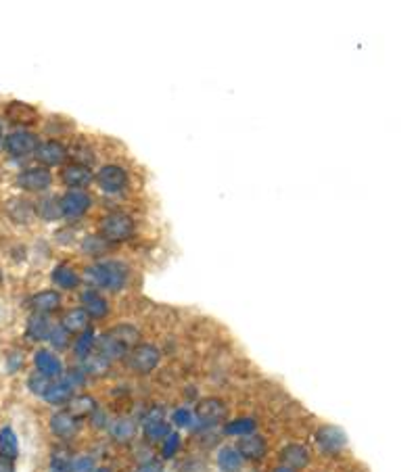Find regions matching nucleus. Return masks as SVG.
<instances>
[{"mask_svg": "<svg viewBox=\"0 0 418 472\" xmlns=\"http://www.w3.org/2000/svg\"><path fill=\"white\" fill-rule=\"evenodd\" d=\"M138 330L130 324H119L111 330H107L100 339H96L94 349H98L100 355L111 360H124L128 351L138 345Z\"/></svg>", "mask_w": 418, "mask_h": 472, "instance_id": "1", "label": "nucleus"}, {"mask_svg": "<svg viewBox=\"0 0 418 472\" xmlns=\"http://www.w3.org/2000/svg\"><path fill=\"white\" fill-rule=\"evenodd\" d=\"M84 278L94 289L119 291L128 280V268L122 261H96L84 272Z\"/></svg>", "mask_w": 418, "mask_h": 472, "instance_id": "2", "label": "nucleus"}, {"mask_svg": "<svg viewBox=\"0 0 418 472\" xmlns=\"http://www.w3.org/2000/svg\"><path fill=\"white\" fill-rule=\"evenodd\" d=\"M162 355H159V349L155 345H149V343H138L134 345L128 355H126V362H128V368L134 370L136 374H149L157 368Z\"/></svg>", "mask_w": 418, "mask_h": 472, "instance_id": "3", "label": "nucleus"}, {"mask_svg": "<svg viewBox=\"0 0 418 472\" xmlns=\"http://www.w3.org/2000/svg\"><path fill=\"white\" fill-rule=\"evenodd\" d=\"M134 232V222L130 216L126 214H109L100 220V235L103 238L111 240V242H122V240H128Z\"/></svg>", "mask_w": 418, "mask_h": 472, "instance_id": "4", "label": "nucleus"}, {"mask_svg": "<svg viewBox=\"0 0 418 472\" xmlns=\"http://www.w3.org/2000/svg\"><path fill=\"white\" fill-rule=\"evenodd\" d=\"M228 416V407L222 399H216V397H207V399H201L197 403V409H195V418L199 420L201 426H218L226 420Z\"/></svg>", "mask_w": 418, "mask_h": 472, "instance_id": "5", "label": "nucleus"}, {"mask_svg": "<svg viewBox=\"0 0 418 472\" xmlns=\"http://www.w3.org/2000/svg\"><path fill=\"white\" fill-rule=\"evenodd\" d=\"M96 184L100 186V190H105L107 195H115L119 190L126 188L128 184V173L124 167L119 165H105L98 169L96 173Z\"/></svg>", "mask_w": 418, "mask_h": 472, "instance_id": "6", "label": "nucleus"}, {"mask_svg": "<svg viewBox=\"0 0 418 472\" xmlns=\"http://www.w3.org/2000/svg\"><path fill=\"white\" fill-rule=\"evenodd\" d=\"M347 443V437L345 433L339 428V426H333V424H327V426H320L316 431V445L320 447L322 454L327 456H334L339 454Z\"/></svg>", "mask_w": 418, "mask_h": 472, "instance_id": "7", "label": "nucleus"}, {"mask_svg": "<svg viewBox=\"0 0 418 472\" xmlns=\"http://www.w3.org/2000/svg\"><path fill=\"white\" fill-rule=\"evenodd\" d=\"M4 145H6V151L13 157H25V155L36 153V149H38V136L32 134V132H25V130H17V132L8 134V138H6Z\"/></svg>", "mask_w": 418, "mask_h": 472, "instance_id": "8", "label": "nucleus"}, {"mask_svg": "<svg viewBox=\"0 0 418 472\" xmlns=\"http://www.w3.org/2000/svg\"><path fill=\"white\" fill-rule=\"evenodd\" d=\"M59 205H61V214L63 216H70V218H78L86 214L92 205V199L86 190H70L65 192L61 199H59Z\"/></svg>", "mask_w": 418, "mask_h": 472, "instance_id": "9", "label": "nucleus"}, {"mask_svg": "<svg viewBox=\"0 0 418 472\" xmlns=\"http://www.w3.org/2000/svg\"><path fill=\"white\" fill-rule=\"evenodd\" d=\"M19 186L30 190V192H42L51 186L53 176L46 167H30L19 176Z\"/></svg>", "mask_w": 418, "mask_h": 472, "instance_id": "10", "label": "nucleus"}, {"mask_svg": "<svg viewBox=\"0 0 418 472\" xmlns=\"http://www.w3.org/2000/svg\"><path fill=\"white\" fill-rule=\"evenodd\" d=\"M143 428H145V437L149 441H164L167 435L171 433L169 431V424H167L166 418H164V409L162 407H153L147 414Z\"/></svg>", "mask_w": 418, "mask_h": 472, "instance_id": "11", "label": "nucleus"}, {"mask_svg": "<svg viewBox=\"0 0 418 472\" xmlns=\"http://www.w3.org/2000/svg\"><path fill=\"white\" fill-rule=\"evenodd\" d=\"M280 466L289 468V471H301L310 464V452L308 447L299 445V443H291L287 447L280 450Z\"/></svg>", "mask_w": 418, "mask_h": 472, "instance_id": "12", "label": "nucleus"}, {"mask_svg": "<svg viewBox=\"0 0 418 472\" xmlns=\"http://www.w3.org/2000/svg\"><path fill=\"white\" fill-rule=\"evenodd\" d=\"M51 431L61 439H72L80 431V420L72 416L67 409H61L51 418Z\"/></svg>", "mask_w": 418, "mask_h": 472, "instance_id": "13", "label": "nucleus"}, {"mask_svg": "<svg viewBox=\"0 0 418 472\" xmlns=\"http://www.w3.org/2000/svg\"><path fill=\"white\" fill-rule=\"evenodd\" d=\"M36 159L44 165H61L67 159V149L59 140H44L38 143Z\"/></svg>", "mask_w": 418, "mask_h": 472, "instance_id": "14", "label": "nucleus"}, {"mask_svg": "<svg viewBox=\"0 0 418 472\" xmlns=\"http://www.w3.org/2000/svg\"><path fill=\"white\" fill-rule=\"evenodd\" d=\"M237 450H239V454H241L243 460L259 462V460L266 456L268 445H266V441H263L261 435H255V433H253V435H247V437H241Z\"/></svg>", "mask_w": 418, "mask_h": 472, "instance_id": "15", "label": "nucleus"}, {"mask_svg": "<svg viewBox=\"0 0 418 472\" xmlns=\"http://www.w3.org/2000/svg\"><path fill=\"white\" fill-rule=\"evenodd\" d=\"M34 362H36V370H38L42 376L51 379V381L63 374V364H61V360H59L53 351H48V349L38 351L36 358H34Z\"/></svg>", "mask_w": 418, "mask_h": 472, "instance_id": "16", "label": "nucleus"}, {"mask_svg": "<svg viewBox=\"0 0 418 472\" xmlns=\"http://www.w3.org/2000/svg\"><path fill=\"white\" fill-rule=\"evenodd\" d=\"M80 299H82V310L88 314V317L100 320V317H105V315L109 314V303L96 289L84 291L82 295H80Z\"/></svg>", "mask_w": 418, "mask_h": 472, "instance_id": "17", "label": "nucleus"}, {"mask_svg": "<svg viewBox=\"0 0 418 472\" xmlns=\"http://www.w3.org/2000/svg\"><path fill=\"white\" fill-rule=\"evenodd\" d=\"M63 182L72 188H84L92 182V171L84 163H70L63 169Z\"/></svg>", "mask_w": 418, "mask_h": 472, "instance_id": "18", "label": "nucleus"}, {"mask_svg": "<svg viewBox=\"0 0 418 472\" xmlns=\"http://www.w3.org/2000/svg\"><path fill=\"white\" fill-rule=\"evenodd\" d=\"M30 306H32V310L36 314L46 315L61 308V295L55 293V291H42V293H38V295L32 297Z\"/></svg>", "mask_w": 418, "mask_h": 472, "instance_id": "19", "label": "nucleus"}, {"mask_svg": "<svg viewBox=\"0 0 418 472\" xmlns=\"http://www.w3.org/2000/svg\"><path fill=\"white\" fill-rule=\"evenodd\" d=\"M51 330H53V324L44 314H34L27 320V330L25 332L32 341H48Z\"/></svg>", "mask_w": 418, "mask_h": 472, "instance_id": "20", "label": "nucleus"}, {"mask_svg": "<svg viewBox=\"0 0 418 472\" xmlns=\"http://www.w3.org/2000/svg\"><path fill=\"white\" fill-rule=\"evenodd\" d=\"M218 468L222 472H241V468H243V458H241L239 450L237 447H230V445L222 447L218 452Z\"/></svg>", "mask_w": 418, "mask_h": 472, "instance_id": "21", "label": "nucleus"}, {"mask_svg": "<svg viewBox=\"0 0 418 472\" xmlns=\"http://www.w3.org/2000/svg\"><path fill=\"white\" fill-rule=\"evenodd\" d=\"M88 322H90L88 314L84 312L82 308H76V310H70L67 314L63 315L61 326H63L70 334H82L84 330H88Z\"/></svg>", "mask_w": 418, "mask_h": 472, "instance_id": "22", "label": "nucleus"}, {"mask_svg": "<svg viewBox=\"0 0 418 472\" xmlns=\"http://www.w3.org/2000/svg\"><path fill=\"white\" fill-rule=\"evenodd\" d=\"M6 115L13 124H19V126H32L36 122V109L23 103H11L6 109Z\"/></svg>", "mask_w": 418, "mask_h": 472, "instance_id": "23", "label": "nucleus"}, {"mask_svg": "<svg viewBox=\"0 0 418 472\" xmlns=\"http://www.w3.org/2000/svg\"><path fill=\"white\" fill-rule=\"evenodd\" d=\"M109 433L115 441L126 443L136 435V422L130 420V418H117L109 424Z\"/></svg>", "mask_w": 418, "mask_h": 472, "instance_id": "24", "label": "nucleus"}, {"mask_svg": "<svg viewBox=\"0 0 418 472\" xmlns=\"http://www.w3.org/2000/svg\"><path fill=\"white\" fill-rule=\"evenodd\" d=\"M96 409V401L90 397V395H74L70 401H67V412L72 414V416H76L78 420L80 418H88L92 412Z\"/></svg>", "mask_w": 418, "mask_h": 472, "instance_id": "25", "label": "nucleus"}, {"mask_svg": "<svg viewBox=\"0 0 418 472\" xmlns=\"http://www.w3.org/2000/svg\"><path fill=\"white\" fill-rule=\"evenodd\" d=\"M72 397H74V389L65 381H59V383H53L51 389L44 393V401L53 405H65Z\"/></svg>", "mask_w": 418, "mask_h": 472, "instance_id": "26", "label": "nucleus"}, {"mask_svg": "<svg viewBox=\"0 0 418 472\" xmlns=\"http://www.w3.org/2000/svg\"><path fill=\"white\" fill-rule=\"evenodd\" d=\"M0 456H4L8 460H15L19 456V441L11 426L0 428Z\"/></svg>", "mask_w": 418, "mask_h": 472, "instance_id": "27", "label": "nucleus"}, {"mask_svg": "<svg viewBox=\"0 0 418 472\" xmlns=\"http://www.w3.org/2000/svg\"><path fill=\"white\" fill-rule=\"evenodd\" d=\"M53 278H55V282L61 287V289H76L78 284H80V276L76 274V270L72 268V266H65V263H61V266H57L55 268V272H53Z\"/></svg>", "mask_w": 418, "mask_h": 472, "instance_id": "28", "label": "nucleus"}, {"mask_svg": "<svg viewBox=\"0 0 418 472\" xmlns=\"http://www.w3.org/2000/svg\"><path fill=\"white\" fill-rule=\"evenodd\" d=\"M255 428H257V422L253 418H237L224 426V433L230 437H247L255 433Z\"/></svg>", "mask_w": 418, "mask_h": 472, "instance_id": "29", "label": "nucleus"}, {"mask_svg": "<svg viewBox=\"0 0 418 472\" xmlns=\"http://www.w3.org/2000/svg\"><path fill=\"white\" fill-rule=\"evenodd\" d=\"M109 364L111 362L96 351V353H90L88 358H84L82 370L86 374H105L109 370Z\"/></svg>", "mask_w": 418, "mask_h": 472, "instance_id": "30", "label": "nucleus"}, {"mask_svg": "<svg viewBox=\"0 0 418 472\" xmlns=\"http://www.w3.org/2000/svg\"><path fill=\"white\" fill-rule=\"evenodd\" d=\"M94 345H96V336H94V332L88 328V330H84L82 334L78 336V341L74 343V351H76V355L84 360V358H88L90 353H94Z\"/></svg>", "mask_w": 418, "mask_h": 472, "instance_id": "31", "label": "nucleus"}, {"mask_svg": "<svg viewBox=\"0 0 418 472\" xmlns=\"http://www.w3.org/2000/svg\"><path fill=\"white\" fill-rule=\"evenodd\" d=\"M51 385H53V381L46 379V376H42L40 372H36V374H32V376L27 379V387H30V391L34 395H40V397H44V393L51 389Z\"/></svg>", "mask_w": 418, "mask_h": 472, "instance_id": "32", "label": "nucleus"}, {"mask_svg": "<svg viewBox=\"0 0 418 472\" xmlns=\"http://www.w3.org/2000/svg\"><path fill=\"white\" fill-rule=\"evenodd\" d=\"M40 216L44 218V220H57V218H61L63 214H61V205H59V199H44L42 203H40Z\"/></svg>", "mask_w": 418, "mask_h": 472, "instance_id": "33", "label": "nucleus"}, {"mask_svg": "<svg viewBox=\"0 0 418 472\" xmlns=\"http://www.w3.org/2000/svg\"><path fill=\"white\" fill-rule=\"evenodd\" d=\"M171 422L178 426V428H192L195 424V414L186 407H178L174 414H171Z\"/></svg>", "mask_w": 418, "mask_h": 472, "instance_id": "34", "label": "nucleus"}, {"mask_svg": "<svg viewBox=\"0 0 418 472\" xmlns=\"http://www.w3.org/2000/svg\"><path fill=\"white\" fill-rule=\"evenodd\" d=\"M48 341H51L53 347L63 349V347L70 345V332H67L61 324H59V326H53V330H51V334H48Z\"/></svg>", "mask_w": 418, "mask_h": 472, "instance_id": "35", "label": "nucleus"}, {"mask_svg": "<svg viewBox=\"0 0 418 472\" xmlns=\"http://www.w3.org/2000/svg\"><path fill=\"white\" fill-rule=\"evenodd\" d=\"M51 472H72V458L63 452H57L51 460Z\"/></svg>", "mask_w": 418, "mask_h": 472, "instance_id": "36", "label": "nucleus"}, {"mask_svg": "<svg viewBox=\"0 0 418 472\" xmlns=\"http://www.w3.org/2000/svg\"><path fill=\"white\" fill-rule=\"evenodd\" d=\"M178 450H180V435L178 433H169L164 439V450H162L164 458H174Z\"/></svg>", "mask_w": 418, "mask_h": 472, "instance_id": "37", "label": "nucleus"}, {"mask_svg": "<svg viewBox=\"0 0 418 472\" xmlns=\"http://www.w3.org/2000/svg\"><path fill=\"white\" fill-rule=\"evenodd\" d=\"M96 464L92 460V456H78L72 460V472H94Z\"/></svg>", "mask_w": 418, "mask_h": 472, "instance_id": "38", "label": "nucleus"}, {"mask_svg": "<svg viewBox=\"0 0 418 472\" xmlns=\"http://www.w3.org/2000/svg\"><path fill=\"white\" fill-rule=\"evenodd\" d=\"M63 381H65L72 389H76V387L84 385V381H86V372H84L82 368H80V370H70V372L63 376Z\"/></svg>", "mask_w": 418, "mask_h": 472, "instance_id": "39", "label": "nucleus"}, {"mask_svg": "<svg viewBox=\"0 0 418 472\" xmlns=\"http://www.w3.org/2000/svg\"><path fill=\"white\" fill-rule=\"evenodd\" d=\"M90 418H92V426H94V428H105V426L109 424V422H107V414H105L100 407H96V409L90 414Z\"/></svg>", "mask_w": 418, "mask_h": 472, "instance_id": "40", "label": "nucleus"}, {"mask_svg": "<svg viewBox=\"0 0 418 472\" xmlns=\"http://www.w3.org/2000/svg\"><path fill=\"white\" fill-rule=\"evenodd\" d=\"M0 472H15V466H13V460L0 456Z\"/></svg>", "mask_w": 418, "mask_h": 472, "instance_id": "41", "label": "nucleus"}, {"mask_svg": "<svg viewBox=\"0 0 418 472\" xmlns=\"http://www.w3.org/2000/svg\"><path fill=\"white\" fill-rule=\"evenodd\" d=\"M141 472H162V466H159L157 462H151V464L143 466V471Z\"/></svg>", "mask_w": 418, "mask_h": 472, "instance_id": "42", "label": "nucleus"}, {"mask_svg": "<svg viewBox=\"0 0 418 472\" xmlns=\"http://www.w3.org/2000/svg\"><path fill=\"white\" fill-rule=\"evenodd\" d=\"M274 472H295V471H289V468H285V466H278Z\"/></svg>", "mask_w": 418, "mask_h": 472, "instance_id": "43", "label": "nucleus"}, {"mask_svg": "<svg viewBox=\"0 0 418 472\" xmlns=\"http://www.w3.org/2000/svg\"><path fill=\"white\" fill-rule=\"evenodd\" d=\"M94 472H111V471H107V468H98V471H94Z\"/></svg>", "mask_w": 418, "mask_h": 472, "instance_id": "44", "label": "nucleus"}, {"mask_svg": "<svg viewBox=\"0 0 418 472\" xmlns=\"http://www.w3.org/2000/svg\"><path fill=\"white\" fill-rule=\"evenodd\" d=\"M0 143H2V128H0Z\"/></svg>", "mask_w": 418, "mask_h": 472, "instance_id": "45", "label": "nucleus"}]
</instances>
